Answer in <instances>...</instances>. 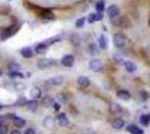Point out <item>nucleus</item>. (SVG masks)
I'll return each instance as SVG.
<instances>
[{"label": "nucleus", "instance_id": "e433bc0d", "mask_svg": "<svg viewBox=\"0 0 150 134\" xmlns=\"http://www.w3.org/2000/svg\"><path fill=\"white\" fill-rule=\"evenodd\" d=\"M24 134H35V131L33 128H28L25 131Z\"/></svg>", "mask_w": 150, "mask_h": 134}, {"label": "nucleus", "instance_id": "a19ab883", "mask_svg": "<svg viewBox=\"0 0 150 134\" xmlns=\"http://www.w3.org/2000/svg\"><path fill=\"white\" fill-rule=\"evenodd\" d=\"M3 76V71L1 70V69H0V77H1Z\"/></svg>", "mask_w": 150, "mask_h": 134}, {"label": "nucleus", "instance_id": "c756f323", "mask_svg": "<svg viewBox=\"0 0 150 134\" xmlns=\"http://www.w3.org/2000/svg\"><path fill=\"white\" fill-rule=\"evenodd\" d=\"M9 76L12 78H16V77H18V78H24L25 77L23 74H21L19 72H10Z\"/></svg>", "mask_w": 150, "mask_h": 134}, {"label": "nucleus", "instance_id": "7c9ffc66", "mask_svg": "<svg viewBox=\"0 0 150 134\" xmlns=\"http://www.w3.org/2000/svg\"><path fill=\"white\" fill-rule=\"evenodd\" d=\"M113 59H114V61H115V62H117V63H123L124 64V61H123V58L120 56V54H114V55H113Z\"/></svg>", "mask_w": 150, "mask_h": 134}, {"label": "nucleus", "instance_id": "5701e85b", "mask_svg": "<svg viewBox=\"0 0 150 134\" xmlns=\"http://www.w3.org/2000/svg\"><path fill=\"white\" fill-rule=\"evenodd\" d=\"M121 110H122L121 107L117 103H112L110 105V111L113 114H118V113L121 112Z\"/></svg>", "mask_w": 150, "mask_h": 134}, {"label": "nucleus", "instance_id": "6ab92c4d", "mask_svg": "<svg viewBox=\"0 0 150 134\" xmlns=\"http://www.w3.org/2000/svg\"><path fill=\"white\" fill-rule=\"evenodd\" d=\"M98 43H99V46H100V48H101L102 49L105 50V49L107 48V46H108V41H107V39H106V37H105L104 34H102V35L99 37V39H98Z\"/></svg>", "mask_w": 150, "mask_h": 134}, {"label": "nucleus", "instance_id": "a211bd4d", "mask_svg": "<svg viewBox=\"0 0 150 134\" xmlns=\"http://www.w3.org/2000/svg\"><path fill=\"white\" fill-rule=\"evenodd\" d=\"M26 105H27V108L30 111H33H33H35L38 108V103H37L36 100H29V101L27 102Z\"/></svg>", "mask_w": 150, "mask_h": 134}, {"label": "nucleus", "instance_id": "aec40b11", "mask_svg": "<svg viewBox=\"0 0 150 134\" xmlns=\"http://www.w3.org/2000/svg\"><path fill=\"white\" fill-rule=\"evenodd\" d=\"M20 53H21V55H22L24 58H27V59L31 58L33 56V50L30 48H22V49H21V51H20Z\"/></svg>", "mask_w": 150, "mask_h": 134}, {"label": "nucleus", "instance_id": "20e7f679", "mask_svg": "<svg viewBox=\"0 0 150 134\" xmlns=\"http://www.w3.org/2000/svg\"><path fill=\"white\" fill-rule=\"evenodd\" d=\"M42 124H43V126L48 129V130H52L55 128V120L54 118L52 117H46L43 121H42Z\"/></svg>", "mask_w": 150, "mask_h": 134}, {"label": "nucleus", "instance_id": "9d476101", "mask_svg": "<svg viewBox=\"0 0 150 134\" xmlns=\"http://www.w3.org/2000/svg\"><path fill=\"white\" fill-rule=\"evenodd\" d=\"M41 103H42V105H43L44 107H46V108H51V107L54 106L55 101H54V99L51 97L46 96V97H44L43 98H42Z\"/></svg>", "mask_w": 150, "mask_h": 134}, {"label": "nucleus", "instance_id": "423d86ee", "mask_svg": "<svg viewBox=\"0 0 150 134\" xmlns=\"http://www.w3.org/2000/svg\"><path fill=\"white\" fill-rule=\"evenodd\" d=\"M57 123L61 127H66L69 124V119L65 113H60L56 118Z\"/></svg>", "mask_w": 150, "mask_h": 134}, {"label": "nucleus", "instance_id": "bb28decb", "mask_svg": "<svg viewBox=\"0 0 150 134\" xmlns=\"http://www.w3.org/2000/svg\"><path fill=\"white\" fill-rule=\"evenodd\" d=\"M8 69L11 72H18L20 70V66L18 64V63H15V62H12L11 64H9L8 66Z\"/></svg>", "mask_w": 150, "mask_h": 134}, {"label": "nucleus", "instance_id": "dca6fc26", "mask_svg": "<svg viewBox=\"0 0 150 134\" xmlns=\"http://www.w3.org/2000/svg\"><path fill=\"white\" fill-rule=\"evenodd\" d=\"M47 49H48V46L45 43H40L35 48V53L39 54H43L47 52Z\"/></svg>", "mask_w": 150, "mask_h": 134}, {"label": "nucleus", "instance_id": "39448f33", "mask_svg": "<svg viewBox=\"0 0 150 134\" xmlns=\"http://www.w3.org/2000/svg\"><path fill=\"white\" fill-rule=\"evenodd\" d=\"M74 63H75V57L71 54L65 55L61 59V64L65 67H68V68L72 67Z\"/></svg>", "mask_w": 150, "mask_h": 134}, {"label": "nucleus", "instance_id": "2eb2a0df", "mask_svg": "<svg viewBox=\"0 0 150 134\" xmlns=\"http://www.w3.org/2000/svg\"><path fill=\"white\" fill-rule=\"evenodd\" d=\"M13 124L17 128H23L26 125V120L22 118L19 117H14L13 118Z\"/></svg>", "mask_w": 150, "mask_h": 134}, {"label": "nucleus", "instance_id": "0eeeda50", "mask_svg": "<svg viewBox=\"0 0 150 134\" xmlns=\"http://www.w3.org/2000/svg\"><path fill=\"white\" fill-rule=\"evenodd\" d=\"M119 9L117 5H112L111 6L108 7V9H107V14H108V16L111 18H114L116 17H118L119 15Z\"/></svg>", "mask_w": 150, "mask_h": 134}, {"label": "nucleus", "instance_id": "ea45409f", "mask_svg": "<svg viewBox=\"0 0 150 134\" xmlns=\"http://www.w3.org/2000/svg\"><path fill=\"white\" fill-rule=\"evenodd\" d=\"M5 120V117L4 116H0V124H2V123Z\"/></svg>", "mask_w": 150, "mask_h": 134}, {"label": "nucleus", "instance_id": "58836bf2", "mask_svg": "<svg viewBox=\"0 0 150 134\" xmlns=\"http://www.w3.org/2000/svg\"><path fill=\"white\" fill-rule=\"evenodd\" d=\"M10 134H21V133H20V131H18V130H13V131H12L10 132Z\"/></svg>", "mask_w": 150, "mask_h": 134}, {"label": "nucleus", "instance_id": "4468645a", "mask_svg": "<svg viewBox=\"0 0 150 134\" xmlns=\"http://www.w3.org/2000/svg\"><path fill=\"white\" fill-rule=\"evenodd\" d=\"M30 96L33 99H39L41 97V89L39 87H33L31 91H30Z\"/></svg>", "mask_w": 150, "mask_h": 134}, {"label": "nucleus", "instance_id": "79ce46f5", "mask_svg": "<svg viewBox=\"0 0 150 134\" xmlns=\"http://www.w3.org/2000/svg\"><path fill=\"white\" fill-rule=\"evenodd\" d=\"M2 108H3V105H2V104H0V110H2Z\"/></svg>", "mask_w": 150, "mask_h": 134}, {"label": "nucleus", "instance_id": "f704fd0d", "mask_svg": "<svg viewBox=\"0 0 150 134\" xmlns=\"http://www.w3.org/2000/svg\"><path fill=\"white\" fill-rule=\"evenodd\" d=\"M103 13L102 12H97L95 13V21H100L103 18Z\"/></svg>", "mask_w": 150, "mask_h": 134}, {"label": "nucleus", "instance_id": "c85d7f7f", "mask_svg": "<svg viewBox=\"0 0 150 134\" xmlns=\"http://www.w3.org/2000/svg\"><path fill=\"white\" fill-rule=\"evenodd\" d=\"M104 3L102 2V1H99L97 3L96 5V10L97 11V12H103L104 10Z\"/></svg>", "mask_w": 150, "mask_h": 134}, {"label": "nucleus", "instance_id": "412c9836", "mask_svg": "<svg viewBox=\"0 0 150 134\" xmlns=\"http://www.w3.org/2000/svg\"><path fill=\"white\" fill-rule=\"evenodd\" d=\"M88 52H89L90 54L92 55V56L97 54L98 50H97V45L94 44V43L90 44V45H89V47H88Z\"/></svg>", "mask_w": 150, "mask_h": 134}, {"label": "nucleus", "instance_id": "4be33fe9", "mask_svg": "<svg viewBox=\"0 0 150 134\" xmlns=\"http://www.w3.org/2000/svg\"><path fill=\"white\" fill-rule=\"evenodd\" d=\"M70 40H71V43L74 45V46H79L80 43H81V37L78 34L74 33V34L71 35Z\"/></svg>", "mask_w": 150, "mask_h": 134}, {"label": "nucleus", "instance_id": "c9c22d12", "mask_svg": "<svg viewBox=\"0 0 150 134\" xmlns=\"http://www.w3.org/2000/svg\"><path fill=\"white\" fill-rule=\"evenodd\" d=\"M88 21L89 23H93V22H95V13H91L88 16Z\"/></svg>", "mask_w": 150, "mask_h": 134}, {"label": "nucleus", "instance_id": "393cba45", "mask_svg": "<svg viewBox=\"0 0 150 134\" xmlns=\"http://www.w3.org/2000/svg\"><path fill=\"white\" fill-rule=\"evenodd\" d=\"M140 124L144 126H147L150 123V116L149 115H142L140 118Z\"/></svg>", "mask_w": 150, "mask_h": 134}, {"label": "nucleus", "instance_id": "b1692460", "mask_svg": "<svg viewBox=\"0 0 150 134\" xmlns=\"http://www.w3.org/2000/svg\"><path fill=\"white\" fill-rule=\"evenodd\" d=\"M12 34H13V33L11 29H5V31H3L1 33V34H0V38H1V39L5 40V39L10 38Z\"/></svg>", "mask_w": 150, "mask_h": 134}, {"label": "nucleus", "instance_id": "ddd939ff", "mask_svg": "<svg viewBox=\"0 0 150 134\" xmlns=\"http://www.w3.org/2000/svg\"><path fill=\"white\" fill-rule=\"evenodd\" d=\"M126 130L132 134H143V130L140 129V127L136 126V125H134V124L128 125Z\"/></svg>", "mask_w": 150, "mask_h": 134}, {"label": "nucleus", "instance_id": "f257e3e1", "mask_svg": "<svg viewBox=\"0 0 150 134\" xmlns=\"http://www.w3.org/2000/svg\"><path fill=\"white\" fill-rule=\"evenodd\" d=\"M56 64V61L54 59H48V58H43L38 61L37 67L40 69H48L52 67H54Z\"/></svg>", "mask_w": 150, "mask_h": 134}, {"label": "nucleus", "instance_id": "f3484780", "mask_svg": "<svg viewBox=\"0 0 150 134\" xmlns=\"http://www.w3.org/2000/svg\"><path fill=\"white\" fill-rule=\"evenodd\" d=\"M124 125H125V121L123 119H120V118H116L112 123V128L113 129H116V130L121 129Z\"/></svg>", "mask_w": 150, "mask_h": 134}, {"label": "nucleus", "instance_id": "2f4dec72", "mask_svg": "<svg viewBox=\"0 0 150 134\" xmlns=\"http://www.w3.org/2000/svg\"><path fill=\"white\" fill-rule=\"evenodd\" d=\"M57 99L61 102V103H65L66 102V97L63 93H58L57 94Z\"/></svg>", "mask_w": 150, "mask_h": 134}, {"label": "nucleus", "instance_id": "a878e982", "mask_svg": "<svg viewBox=\"0 0 150 134\" xmlns=\"http://www.w3.org/2000/svg\"><path fill=\"white\" fill-rule=\"evenodd\" d=\"M42 18H43L44 19H46V20H54L55 16L52 12L47 11V12H44L43 13H42Z\"/></svg>", "mask_w": 150, "mask_h": 134}, {"label": "nucleus", "instance_id": "37998d69", "mask_svg": "<svg viewBox=\"0 0 150 134\" xmlns=\"http://www.w3.org/2000/svg\"><path fill=\"white\" fill-rule=\"evenodd\" d=\"M10 1H11V0H10Z\"/></svg>", "mask_w": 150, "mask_h": 134}, {"label": "nucleus", "instance_id": "72a5a7b5", "mask_svg": "<svg viewBox=\"0 0 150 134\" xmlns=\"http://www.w3.org/2000/svg\"><path fill=\"white\" fill-rule=\"evenodd\" d=\"M140 97H141V99L145 101V100L148 99V97H149V94H148L147 91H141V92H140Z\"/></svg>", "mask_w": 150, "mask_h": 134}, {"label": "nucleus", "instance_id": "9b49d317", "mask_svg": "<svg viewBox=\"0 0 150 134\" xmlns=\"http://www.w3.org/2000/svg\"><path fill=\"white\" fill-rule=\"evenodd\" d=\"M77 83L78 85L82 88H87L90 86V80L86 77V76H80L78 79H77Z\"/></svg>", "mask_w": 150, "mask_h": 134}, {"label": "nucleus", "instance_id": "f8f14e48", "mask_svg": "<svg viewBox=\"0 0 150 134\" xmlns=\"http://www.w3.org/2000/svg\"><path fill=\"white\" fill-rule=\"evenodd\" d=\"M117 97L120 100H123V101H128V100H130L131 98V95L130 93L126 91V90H119L117 92Z\"/></svg>", "mask_w": 150, "mask_h": 134}, {"label": "nucleus", "instance_id": "6e6552de", "mask_svg": "<svg viewBox=\"0 0 150 134\" xmlns=\"http://www.w3.org/2000/svg\"><path fill=\"white\" fill-rule=\"evenodd\" d=\"M63 82H64V77L61 76H57L55 77H53L48 80V83L53 86H60Z\"/></svg>", "mask_w": 150, "mask_h": 134}, {"label": "nucleus", "instance_id": "7ed1b4c3", "mask_svg": "<svg viewBox=\"0 0 150 134\" xmlns=\"http://www.w3.org/2000/svg\"><path fill=\"white\" fill-rule=\"evenodd\" d=\"M125 42H126V39L125 35H123L122 33H116L113 36V44L116 48H123L125 46Z\"/></svg>", "mask_w": 150, "mask_h": 134}, {"label": "nucleus", "instance_id": "473e14b6", "mask_svg": "<svg viewBox=\"0 0 150 134\" xmlns=\"http://www.w3.org/2000/svg\"><path fill=\"white\" fill-rule=\"evenodd\" d=\"M8 127L5 124H0V134H7Z\"/></svg>", "mask_w": 150, "mask_h": 134}, {"label": "nucleus", "instance_id": "1a4fd4ad", "mask_svg": "<svg viewBox=\"0 0 150 134\" xmlns=\"http://www.w3.org/2000/svg\"><path fill=\"white\" fill-rule=\"evenodd\" d=\"M124 67L126 71L129 73H134L137 70V66L131 61H125L124 62Z\"/></svg>", "mask_w": 150, "mask_h": 134}, {"label": "nucleus", "instance_id": "f03ea898", "mask_svg": "<svg viewBox=\"0 0 150 134\" xmlns=\"http://www.w3.org/2000/svg\"><path fill=\"white\" fill-rule=\"evenodd\" d=\"M89 68L93 72H100L103 69V63L99 59H93L89 62Z\"/></svg>", "mask_w": 150, "mask_h": 134}, {"label": "nucleus", "instance_id": "4c0bfd02", "mask_svg": "<svg viewBox=\"0 0 150 134\" xmlns=\"http://www.w3.org/2000/svg\"><path fill=\"white\" fill-rule=\"evenodd\" d=\"M54 108H55V111H58L59 110H60V108H61V105L58 103H54V106H53Z\"/></svg>", "mask_w": 150, "mask_h": 134}, {"label": "nucleus", "instance_id": "cd10ccee", "mask_svg": "<svg viewBox=\"0 0 150 134\" xmlns=\"http://www.w3.org/2000/svg\"><path fill=\"white\" fill-rule=\"evenodd\" d=\"M85 20H86V18H85V17L80 18L77 19V21L76 22V27L77 28H82V27L84 26V24H85Z\"/></svg>", "mask_w": 150, "mask_h": 134}]
</instances>
